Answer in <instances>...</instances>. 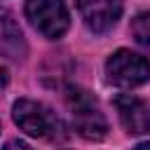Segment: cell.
Here are the masks:
<instances>
[{
	"mask_svg": "<svg viewBox=\"0 0 150 150\" xmlns=\"http://www.w3.org/2000/svg\"><path fill=\"white\" fill-rule=\"evenodd\" d=\"M68 108L73 112V129L87 138V141H101L108 134V122L101 115V110L96 108V101L91 98L89 91L70 87L66 94Z\"/></svg>",
	"mask_w": 150,
	"mask_h": 150,
	"instance_id": "6da1fadb",
	"label": "cell"
},
{
	"mask_svg": "<svg viewBox=\"0 0 150 150\" xmlns=\"http://www.w3.org/2000/svg\"><path fill=\"white\" fill-rule=\"evenodd\" d=\"M12 117L16 122V127L35 138H56V131H61V122L56 120V115L30 98H19L12 108Z\"/></svg>",
	"mask_w": 150,
	"mask_h": 150,
	"instance_id": "7a4b0ae2",
	"label": "cell"
},
{
	"mask_svg": "<svg viewBox=\"0 0 150 150\" xmlns=\"http://www.w3.org/2000/svg\"><path fill=\"white\" fill-rule=\"evenodd\" d=\"M26 19L40 35H45L49 40L61 38L70 26L68 7L63 0H28Z\"/></svg>",
	"mask_w": 150,
	"mask_h": 150,
	"instance_id": "3957f363",
	"label": "cell"
},
{
	"mask_svg": "<svg viewBox=\"0 0 150 150\" xmlns=\"http://www.w3.org/2000/svg\"><path fill=\"white\" fill-rule=\"evenodd\" d=\"M105 75L122 89H134L150 80V61L129 49H117L105 61Z\"/></svg>",
	"mask_w": 150,
	"mask_h": 150,
	"instance_id": "277c9868",
	"label": "cell"
},
{
	"mask_svg": "<svg viewBox=\"0 0 150 150\" xmlns=\"http://www.w3.org/2000/svg\"><path fill=\"white\" fill-rule=\"evenodd\" d=\"M77 12L89 30L105 33L117 23L122 14V0H77Z\"/></svg>",
	"mask_w": 150,
	"mask_h": 150,
	"instance_id": "5b68a950",
	"label": "cell"
},
{
	"mask_svg": "<svg viewBox=\"0 0 150 150\" xmlns=\"http://www.w3.org/2000/svg\"><path fill=\"white\" fill-rule=\"evenodd\" d=\"M115 110L120 115L122 127L127 129V134L131 136H141V134H150V105L131 94H120L115 96Z\"/></svg>",
	"mask_w": 150,
	"mask_h": 150,
	"instance_id": "8992f818",
	"label": "cell"
},
{
	"mask_svg": "<svg viewBox=\"0 0 150 150\" xmlns=\"http://www.w3.org/2000/svg\"><path fill=\"white\" fill-rule=\"evenodd\" d=\"M0 54L7 59H23L26 56V40L7 9H0Z\"/></svg>",
	"mask_w": 150,
	"mask_h": 150,
	"instance_id": "52a82bcc",
	"label": "cell"
},
{
	"mask_svg": "<svg viewBox=\"0 0 150 150\" xmlns=\"http://www.w3.org/2000/svg\"><path fill=\"white\" fill-rule=\"evenodd\" d=\"M131 35L136 38L138 45L150 49V12H143L131 21Z\"/></svg>",
	"mask_w": 150,
	"mask_h": 150,
	"instance_id": "ba28073f",
	"label": "cell"
},
{
	"mask_svg": "<svg viewBox=\"0 0 150 150\" xmlns=\"http://www.w3.org/2000/svg\"><path fill=\"white\" fill-rule=\"evenodd\" d=\"M7 80H9V75H7V70L5 68H0V89L7 84Z\"/></svg>",
	"mask_w": 150,
	"mask_h": 150,
	"instance_id": "9c48e42d",
	"label": "cell"
},
{
	"mask_svg": "<svg viewBox=\"0 0 150 150\" xmlns=\"http://www.w3.org/2000/svg\"><path fill=\"white\" fill-rule=\"evenodd\" d=\"M141 148H150V141L148 143H141Z\"/></svg>",
	"mask_w": 150,
	"mask_h": 150,
	"instance_id": "30bf717a",
	"label": "cell"
}]
</instances>
